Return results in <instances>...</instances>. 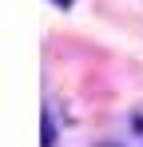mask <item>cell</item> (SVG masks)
I'll list each match as a JSON object with an SVG mask.
<instances>
[{"instance_id": "6da1fadb", "label": "cell", "mask_w": 143, "mask_h": 147, "mask_svg": "<svg viewBox=\"0 0 143 147\" xmlns=\"http://www.w3.org/2000/svg\"><path fill=\"white\" fill-rule=\"evenodd\" d=\"M127 147H143V115H131V135H127Z\"/></svg>"}, {"instance_id": "7a4b0ae2", "label": "cell", "mask_w": 143, "mask_h": 147, "mask_svg": "<svg viewBox=\"0 0 143 147\" xmlns=\"http://www.w3.org/2000/svg\"><path fill=\"white\" fill-rule=\"evenodd\" d=\"M44 147H56V123H52V111H44Z\"/></svg>"}, {"instance_id": "3957f363", "label": "cell", "mask_w": 143, "mask_h": 147, "mask_svg": "<svg viewBox=\"0 0 143 147\" xmlns=\"http://www.w3.org/2000/svg\"><path fill=\"white\" fill-rule=\"evenodd\" d=\"M52 4H56V8H72L76 0H52Z\"/></svg>"}]
</instances>
